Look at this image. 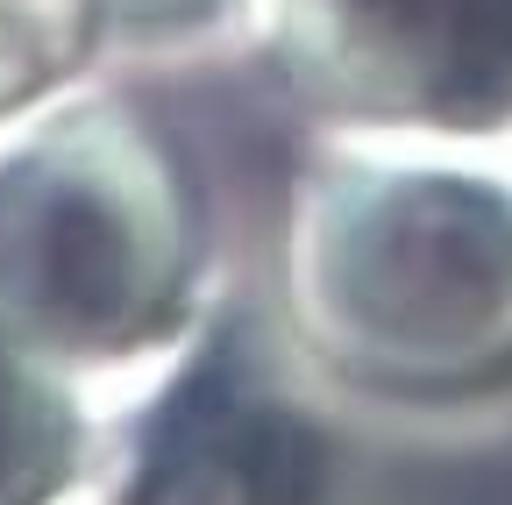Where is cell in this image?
Segmentation results:
<instances>
[{
    "instance_id": "obj_3",
    "label": "cell",
    "mask_w": 512,
    "mask_h": 505,
    "mask_svg": "<svg viewBox=\"0 0 512 505\" xmlns=\"http://www.w3.org/2000/svg\"><path fill=\"white\" fill-rule=\"evenodd\" d=\"M349 427L285 321L221 313L143 413L121 505H349Z\"/></svg>"
},
{
    "instance_id": "obj_5",
    "label": "cell",
    "mask_w": 512,
    "mask_h": 505,
    "mask_svg": "<svg viewBox=\"0 0 512 505\" xmlns=\"http://www.w3.org/2000/svg\"><path fill=\"white\" fill-rule=\"evenodd\" d=\"M93 43H107L100 0H0V107L50 93Z\"/></svg>"
},
{
    "instance_id": "obj_2",
    "label": "cell",
    "mask_w": 512,
    "mask_h": 505,
    "mask_svg": "<svg viewBox=\"0 0 512 505\" xmlns=\"http://www.w3.org/2000/svg\"><path fill=\"white\" fill-rule=\"evenodd\" d=\"M22 299L64 342H157L192 285L200 221L171 143L121 107H72L0 164Z\"/></svg>"
},
{
    "instance_id": "obj_4",
    "label": "cell",
    "mask_w": 512,
    "mask_h": 505,
    "mask_svg": "<svg viewBox=\"0 0 512 505\" xmlns=\"http://www.w3.org/2000/svg\"><path fill=\"white\" fill-rule=\"evenodd\" d=\"M320 129L512 143V0H249Z\"/></svg>"
},
{
    "instance_id": "obj_6",
    "label": "cell",
    "mask_w": 512,
    "mask_h": 505,
    "mask_svg": "<svg viewBox=\"0 0 512 505\" xmlns=\"http://www.w3.org/2000/svg\"><path fill=\"white\" fill-rule=\"evenodd\" d=\"M235 15H249V0H100V36L185 43V36H207Z\"/></svg>"
},
{
    "instance_id": "obj_1",
    "label": "cell",
    "mask_w": 512,
    "mask_h": 505,
    "mask_svg": "<svg viewBox=\"0 0 512 505\" xmlns=\"http://www.w3.org/2000/svg\"><path fill=\"white\" fill-rule=\"evenodd\" d=\"M278 321L356 413H512V143L320 129L285 193Z\"/></svg>"
}]
</instances>
